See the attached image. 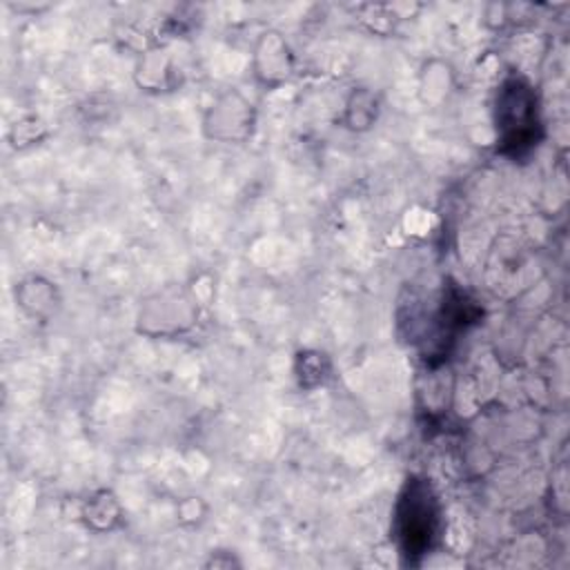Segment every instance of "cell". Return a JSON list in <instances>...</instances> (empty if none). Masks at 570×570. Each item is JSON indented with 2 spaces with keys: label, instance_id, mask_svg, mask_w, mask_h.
I'll list each match as a JSON object with an SVG mask.
<instances>
[{
  "label": "cell",
  "instance_id": "cell-1",
  "mask_svg": "<svg viewBox=\"0 0 570 570\" xmlns=\"http://www.w3.org/2000/svg\"><path fill=\"white\" fill-rule=\"evenodd\" d=\"M439 525V505L425 481H410L396 505V534L405 554L425 552Z\"/></svg>",
  "mask_w": 570,
  "mask_h": 570
}]
</instances>
